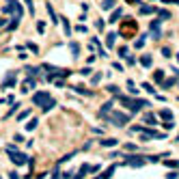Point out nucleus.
<instances>
[{"instance_id": "nucleus-34", "label": "nucleus", "mask_w": 179, "mask_h": 179, "mask_svg": "<svg viewBox=\"0 0 179 179\" xmlns=\"http://www.w3.org/2000/svg\"><path fill=\"white\" fill-rule=\"evenodd\" d=\"M145 37H147V35H142V37H140V39H138L136 43H134V47H136V50H140V47L145 45Z\"/></svg>"}, {"instance_id": "nucleus-45", "label": "nucleus", "mask_w": 179, "mask_h": 179, "mask_svg": "<svg viewBox=\"0 0 179 179\" xmlns=\"http://www.w3.org/2000/svg\"><path fill=\"white\" fill-rule=\"evenodd\" d=\"M50 179H61V173H58V166L54 168V173H52V177H50Z\"/></svg>"}, {"instance_id": "nucleus-20", "label": "nucleus", "mask_w": 179, "mask_h": 179, "mask_svg": "<svg viewBox=\"0 0 179 179\" xmlns=\"http://www.w3.org/2000/svg\"><path fill=\"white\" fill-rule=\"evenodd\" d=\"M153 80H156L158 84H162L164 82V71L162 69H156V71H153Z\"/></svg>"}, {"instance_id": "nucleus-41", "label": "nucleus", "mask_w": 179, "mask_h": 179, "mask_svg": "<svg viewBox=\"0 0 179 179\" xmlns=\"http://www.w3.org/2000/svg\"><path fill=\"white\" fill-rule=\"evenodd\" d=\"M24 2H26V5H28V11H30V13L35 15V7H33V0H24Z\"/></svg>"}, {"instance_id": "nucleus-33", "label": "nucleus", "mask_w": 179, "mask_h": 179, "mask_svg": "<svg viewBox=\"0 0 179 179\" xmlns=\"http://www.w3.org/2000/svg\"><path fill=\"white\" fill-rule=\"evenodd\" d=\"M91 71H93L91 67H82V69H80V75H82V78H86V75H91Z\"/></svg>"}, {"instance_id": "nucleus-6", "label": "nucleus", "mask_w": 179, "mask_h": 179, "mask_svg": "<svg viewBox=\"0 0 179 179\" xmlns=\"http://www.w3.org/2000/svg\"><path fill=\"white\" fill-rule=\"evenodd\" d=\"M160 24H162V19H153V22H151V26H149V28H151V39H156V41L162 37V28H160Z\"/></svg>"}, {"instance_id": "nucleus-54", "label": "nucleus", "mask_w": 179, "mask_h": 179, "mask_svg": "<svg viewBox=\"0 0 179 179\" xmlns=\"http://www.w3.org/2000/svg\"><path fill=\"white\" fill-rule=\"evenodd\" d=\"M173 73H175V75H177V78H179V69H173Z\"/></svg>"}, {"instance_id": "nucleus-11", "label": "nucleus", "mask_w": 179, "mask_h": 179, "mask_svg": "<svg viewBox=\"0 0 179 179\" xmlns=\"http://www.w3.org/2000/svg\"><path fill=\"white\" fill-rule=\"evenodd\" d=\"M121 17H123V9L119 7V9H114V11H112V15H110V19H108V22H110V24H117Z\"/></svg>"}, {"instance_id": "nucleus-23", "label": "nucleus", "mask_w": 179, "mask_h": 179, "mask_svg": "<svg viewBox=\"0 0 179 179\" xmlns=\"http://www.w3.org/2000/svg\"><path fill=\"white\" fill-rule=\"evenodd\" d=\"M114 2H117V0H104V2H101V11H110V9H114Z\"/></svg>"}, {"instance_id": "nucleus-1", "label": "nucleus", "mask_w": 179, "mask_h": 179, "mask_svg": "<svg viewBox=\"0 0 179 179\" xmlns=\"http://www.w3.org/2000/svg\"><path fill=\"white\" fill-rule=\"evenodd\" d=\"M101 119H104L106 123H112L114 127H125L127 123H130V119H132V112H119V110H114V112L104 114Z\"/></svg>"}, {"instance_id": "nucleus-14", "label": "nucleus", "mask_w": 179, "mask_h": 179, "mask_svg": "<svg viewBox=\"0 0 179 179\" xmlns=\"http://www.w3.org/2000/svg\"><path fill=\"white\" fill-rule=\"evenodd\" d=\"M35 86H37V82L33 80V75H30V78H28L26 82H24V89H22V93H28V91H33Z\"/></svg>"}, {"instance_id": "nucleus-4", "label": "nucleus", "mask_w": 179, "mask_h": 179, "mask_svg": "<svg viewBox=\"0 0 179 179\" xmlns=\"http://www.w3.org/2000/svg\"><path fill=\"white\" fill-rule=\"evenodd\" d=\"M15 82H17V71H9L7 78H5V82L0 84V89H13Z\"/></svg>"}, {"instance_id": "nucleus-32", "label": "nucleus", "mask_w": 179, "mask_h": 179, "mask_svg": "<svg viewBox=\"0 0 179 179\" xmlns=\"http://www.w3.org/2000/svg\"><path fill=\"white\" fill-rule=\"evenodd\" d=\"M142 89H145L147 93H156V89H153V84H151V82H142Z\"/></svg>"}, {"instance_id": "nucleus-36", "label": "nucleus", "mask_w": 179, "mask_h": 179, "mask_svg": "<svg viewBox=\"0 0 179 179\" xmlns=\"http://www.w3.org/2000/svg\"><path fill=\"white\" fill-rule=\"evenodd\" d=\"M164 164H166L168 168H177V166H179V162H177V160H166Z\"/></svg>"}, {"instance_id": "nucleus-17", "label": "nucleus", "mask_w": 179, "mask_h": 179, "mask_svg": "<svg viewBox=\"0 0 179 179\" xmlns=\"http://www.w3.org/2000/svg\"><path fill=\"white\" fill-rule=\"evenodd\" d=\"M54 106H56V99H52V97H50V99L45 101V104H43L41 108H43V112H50V110H52Z\"/></svg>"}, {"instance_id": "nucleus-22", "label": "nucleus", "mask_w": 179, "mask_h": 179, "mask_svg": "<svg viewBox=\"0 0 179 179\" xmlns=\"http://www.w3.org/2000/svg\"><path fill=\"white\" fill-rule=\"evenodd\" d=\"M73 91H75V93H80V95H86V97L95 95L93 91H89V89H84V86H73Z\"/></svg>"}, {"instance_id": "nucleus-37", "label": "nucleus", "mask_w": 179, "mask_h": 179, "mask_svg": "<svg viewBox=\"0 0 179 179\" xmlns=\"http://www.w3.org/2000/svg\"><path fill=\"white\" fill-rule=\"evenodd\" d=\"M162 56H164V58H170V56H173L170 47H162Z\"/></svg>"}, {"instance_id": "nucleus-43", "label": "nucleus", "mask_w": 179, "mask_h": 179, "mask_svg": "<svg viewBox=\"0 0 179 179\" xmlns=\"http://www.w3.org/2000/svg\"><path fill=\"white\" fill-rule=\"evenodd\" d=\"M164 127H166V130H173V127H175V121H173V119H170V121H166V123H164Z\"/></svg>"}, {"instance_id": "nucleus-27", "label": "nucleus", "mask_w": 179, "mask_h": 179, "mask_svg": "<svg viewBox=\"0 0 179 179\" xmlns=\"http://www.w3.org/2000/svg\"><path fill=\"white\" fill-rule=\"evenodd\" d=\"M158 114H160V117H162V119H166V121H170V119H173V112H170V110H168V108H162V110H160V112H158Z\"/></svg>"}, {"instance_id": "nucleus-46", "label": "nucleus", "mask_w": 179, "mask_h": 179, "mask_svg": "<svg viewBox=\"0 0 179 179\" xmlns=\"http://www.w3.org/2000/svg\"><path fill=\"white\" fill-rule=\"evenodd\" d=\"M179 177V173H175V170H170L168 175H166V179H177Z\"/></svg>"}, {"instance_id": "nucleus-31", "label": "nucleus", "mask_w": 179, "mask_h": 179, "mask_svg": "<svg viewBox=\"0 0 179 179\" xmlns=\"http://www.w3.org/2000/svg\"><path fill=\"white\" fill-rule=\"evenodd\" d=\"M26 47L30 50V52H35V54H39V45H37V43H33V41H28V43H26Z\"/></svg>"}, {"instance_id": "nucleus-13", "label": "nucleus", "mask_w": 179, "mask_h": 179, "mask_svg": "<svg viewBox=\"0 0 179 179\" xmlns=\"http://www.w3.org/2000/svg\"><path fill=\"white\" fill-rule=\"evenodd\" d=\"M45 11H47V15H50V17H52V24H58V22H61V17H58V15L54 13L52 5H45Z\"/></svg>"}, {"instance_id": "nucleus-40", "label": "nucleus", "mask_w": 179, "mask_h": 179, "mask_svg": "<svg viewBox=\"0 0 179 179\" xmlns=\"http://www.w3.org/2000/svg\"><path fill=\"white\" fill-rule=\"evenodd\" d=\"M28 114H30V110H24V112H19V114H17V121H24Z\"/></svg>"}, {"instance_id": "nucleus-28", "label": "nucleus", "mask_w": 179, "mask_h": 179, "mask_svg": "<svg viewBox=\"0 0 179 179\" xmlns=\"http://www.w3.org/2000/svg\"><path fill=\"white\" fill-rule=\"evenodd\" d=\"M37 125H39V119H30V121L26 123V130L33 132V130H37Z\"/></svg>"}, {"instance_id": "nucleus-55", "label": "nucleus", "mask_w": 179, "mask_h": 179, "mask_svg": "<svg viewBox=\"0 0 179 179\" xmlns=\"http://www.w3.org/2000/svg\"><path fill=\"white\" fill-rule=\"evenodd\" d=\"M175 140H177V142H179V134H177V138H175Z\"/></svg>"}, {"instance_id": "nucleus-51", "label": "nucleus", "mask_w": 179, "mask_h": 179, "mask_svg": "<svg viewBox=\"0 0 179 179\" xmlns=\"http://www.w3.org/2000/svg\"><path fill=\"white\" fill-rule=\"evenodd\" d=\"M7 24H9V22H7L5 17H0V28H5V26H7Z\"/></svg>"}, {"instance_id": "nucleus-48", "label": "nucleus", "mask_w": 179, "mask_h": 179, "mask_svg": "<svg viewBox=\"0 0 179 179\" xmlns=\"http://www.w3.org/2000/svg\"><path fill=\"white\" fill-rule=\"evenodd\" d=\"M125 149H127V151H138V147L132 145V142H130V145H125Z\"/></svg>"}, {"instance_id": "nucleus-26", "label": "nucleus", "mask_w": 179, "mask_h": 179, "mask_svg": "<svg viewBox=\"0 0 179 179\" xmlns=\"http://www.w3.org/2000/svg\"><path fill=\"white\" fill-rule=\"evenodd\" d=\"M39 71H41V67H30V65L26 67V73H28V75H33V78H37Z\"/></svg>"}, {"instance_id": "nucleus-29", "label": "nucleus", "mask_w": 179, "mask_h": 179, "mask_svg": "<svg viewBox=\"0 0 179 179\" xmlns=\"http://www.w3.org/2000/svg\"><path fill=\"white\" fill-rule=\"evenodd\" d=\"M127 91H130V95H136V93H138V89H136L134 80H127Z\"/></svg>"}, {"instance_id": "nucleus-56", "label": "nucleus", "mask_w": 179, "mask_h": 179, "mask_svg": "<svg viewBox=\"0 0 179 179\" xmlns=\"http://www.w3.org/2000/svg\"><path fill=\"white\" fill-rule=\"evenodd\" d=\"M95 179H99V177H95Z\"/></svg>"}, {"instance_id": "nucleus-5", "label": "nucleus", "mask_w": 179, "mask_h": 179, "mask_svg": "<svg viewBox=\"0 0 179 179\" xmlns=\"http://www.w3.org/2000/svg\"><path fill=\"white\" fill-rule=\"evenodd\" d=\"M47 99H50V93H47V91H37V93L33 95V104H35V106H43Z\"/></svg>"}, {"instance_id": "nucleus-3", "label": "nucleus", "mask_w": 179, "mask_h": 179, "mask_svg": "<svg viewBox=\"0 0 179 179\" xmlns=\"http://www.w3.org/2000/svg\"><path fill=\"white\" fill-rule=\"evenodd\" d=\"M123 158H125V164H130V166H134V168H140V166L147 164V158L138 156V153H136V156H134V153H132V156H123Z\"/></svg>"}, {"instance_id": "nucleus-12", "label": "nucleus", "mask_w": 179, "mask_h": 179, "mask_svg": "<svg viewBox=\"0 0 179 179\" xmlns=\"http://www.w3.org/2000/svg\"><path fill=\"white\" fill-rule=\"evenodd\" d=\"M140 65H142L145 69H149V67L153 65V58H151V54H142V56H140Z\"/></svg>"}, {"instance_id": "nucleus-53", "label": "nucleus", "mask_w": 179, "mask_h": 179, "mask_svg": "<svg viewBox=\"0 0 179 179\" xmlns=\"http://www.w3.org/2000/svg\"><path fill=\"white\" fill-rule=\"evenodd\" d=\"M127 2H130V5H138V2H140V0H127Z\"/></svg>"}, {"instance_id": "nucleus-21", "label": "nucleus", "mask_w": 179, "mask_h": 179, "mask_svg": "<svg viewBox=\"0 0 179 179\" xmlns=\"http://www.w3.org/2000/svg\"><path fill=\"white\" fill-rule=\"evenodd\" d=\"M117 37H119L117 33H108V35H106V43H108V47H112V45L117 43Z\"/></svg>"}, {"instance_id": "nucleus-35", "label": "nucleus", "mask_w": 179, "mask_h": 179, "mask_svg": "<svg viewBox=\"0 0 179 179\" xmlns=\"http://www.w3.org/2000/svg\"><path fill=\"white\" fill-rule=\"evenodd\" d=\"M108 93H112V95H119V86H114V84H108V89H106Z\"/></svg>"}, {"instance_id": "nucleus-24", "label": "nucleus", "mask_w": 179, "mask_h": 179, "mask_svg": "<svg viewBox=\"0 0 179 179\" xmlns=\"http://www.w3.org/2000/svg\"><path fill=\"white\" fill-rule=\"evenodd\" d=\"M156 15H158L162 22H164V19H170V13H168V11H164V9H156Z\"/></svg>"}, {"instance_id": "nucleus-52", "label": "nucleus", "mask_w": 179, "mask_h": 179, "mask_svg": "<svg viewBox=\"0 0 179 179\" xmlns=\"http://www.w3.org/2000/svg\"><path fill=\"white\" fill-rule=\"evenodd\" d=\"M112 67H114V69H117V71H123V65H121V63H114V65H112Z\"/></svg>"}, {"instance_id": "nucleus-38", "label": "nucleus", "mask_w": 179, "mask_h": 179, "mask_svg": "<svg viewBox=\"0 0 179 179\" xmlns=\"http://www.w3.org/2000/svg\"><path fill=\"white\" fill-rule=\"evenodd\" d=\"M125 61H127V65H136V56H132V54H127Z\"/></svg>"}, {"instance_id": "nucleus-25", "label": "nucleus", "mask_w": 179, "mask_h": 179, "mask_svg": "<svg viewBox=\"0 0 179 179\" xmlns=\"http://www.w3.org/2000/svg\"><path fill=\"white\" fill-rule=\"evenodd\" d=\"M175 84H177V80H175V78H168V80H164V82H162V89H164V91H168V89H173Z\"/></svg>"}, {"instance_id": "nucleus-7", "label": "nucleus", "mask_w": 179, "mask_h": 179, "mask_svg": "<svg viewBox=\"0 0 179 179\" xmlns=\"http://www.w3.org/2000/svg\"><path fill=\"white\" fill-rule=\"evenodd\" d=\"M142 123L149 125V127H153V125H158V117L153 114V112H147V114L142 117Z\"/></svg>"}, {"instance_id": "nucleus-49", "label": "nucleus", "mask_w": 179, "mask_h": 179, "mask_svg": "<svg viewBox=\"0 0 179 179\" xmlns=\"http://www.w3.org/2000/svg\"><path fill=\"white\" fill-rule=\"evenodd\" d=\"M9 179H19V175H17L15 170H11V173H9Z\"/></svg>"}, {"instance_id": "nucleus-30", "label": "nucleus", "mask_w": 179, "mask_h": 179, "mask_svg": "<svg viewBox=\"0 0 179 179\" xmlns=\"http://www.w3.org/2000/svg\"><path fill=\"white\" fill-rule=\"evenodd\" d=\"M63 19V28H65V35H71V26H69V19L67 17H61Z\"/></svg>"}, {"instance_id": "nucleus-42", "label": "nucleus", "mask_w": 179, "mask_h": 179, "mask_svg": "<svg viewBox=\"0 0 179 179\" xmlns=\"http://www.w3.org/2000/svg\"><path fill=\"white\" fill-rule=\"evenodd\" d=\"M99 80H101V73H95V75H93V78H91V82H93V84H97Z\"/></svg>"}, {"instance_id": "nucleus-18", "label": "nucleus", "mask_w": 179, "mask_h": 179, "mask_svg": "<svg viewBox=\"0 0 179 179\" xmlns=\"http://www.w3.org/2000/svg\"><path fill=\"white\" fill-rule=\"evenodd\" d=\"M138 13H140V15H149V13H156V7H149V5H142V7L138 9Z\"/></svg>"}, {"instance_id": "nucleus-19", "label": "nucleus", "mask_w": 179, "mask_h": 179, "mask_svg": "<svg viewBox=\"0 0 179 179\" xmlns=\"http://www.w3.org/2000/svg\"><path fill=\"white\" fill-rule=\"evenodd\" d=\"M114 170H117V164H112V166H110L108 170H104V173H101V175H99V179H110Z\"/></svg>"}, {"instance_id": "nucleus-44", "label": "nucleus", "mask_w": 179, "mask_h": 179, "mask_svg": "<svg viewBox=\"0 0 179 179\" xmlns=\"http://www.w3.org/2000/svg\"><path fill=\"white\" fill-rule=\"evenodd\" d=\"M95 26H97V30H104V26H106V24L101 22V19H97V22H95Z\"/></svg>"}, {"instance_id": "nucleus-2", "label": "nucleus", "mask_w": 179, "mask_h": 179, "mask_svg": "<svg viewBox=\"0 0 179 179\" xmlns=\"http://www.w3.org/2000/svg\"><path fill=\"white\" fill-rule=\"evenodd\" d=\"M9 153V160L15 164V166H24L28 162V156L26 153H22V151H17V149H13V151H7Z\"/></svg>"}, {"instance_id": "nucleus-50", "label": "nucleus", "mask_w": 179, "mask_h": 179, "mask_svg": "<svg viewBox=\"0 0 179 179\" xmlns=\"http://www.w3.org/2000/svg\"><path fill=\"white\" fill-rule=\"evenodd\" d=\"M75 30H78V33H86V26H84V24H80V26L75 28Z\"/></svg>"}, {"instance_id": "nucleus-9", "label": "nucleus", "mask_w": 179, "mask_h": 179, "mask_svg": "<svg viewBox=\"0 0 179 179\" xmlns=\"http://www.w3.org/2000/svg\"><path fill=\"white\" fill-rule=\"evenodd\" d=\"M112 108H114V101H112V99H110V101H106V104H101V110H99V117H104V114L112 112Z\"/></svg>"}, {"instance_id": "nucleus-8", "label": "nucleus", "mask_w": 179, "mask_h": 179, "mask_svg": "<svg viewBox=\"0 0 179 179\" xmlns=\"http://www.w3.org/2000/svg\"><path fill=\"white\" fill-rule=\"evenodd\" d=\"M147 106H151V104H149V99H134V106H132V112H138L140 108H147Z\"/></svg>"}, {"instance_id": "nucleus-47", "label": "nucleus", "mask_w": 179, "mask_h": 179, "mask_svg": "<svg viewBox=\"0 0 179 179\" xmlns=\"http://www.w3.org/2000/svg\"><path fill=\"white\" fill-rule=\"evenodd\" d=\"M37 30H39V33L45 30V24H43V22H37Z\"/></svg>"}, {"instance_id": "nucleus-16", "label": "nucleus", "mask_w": 179, "mask_h": 179, "mask_svg": "<svg viewBox=\"0 0 179 179\" xmlns=\"http://www.w3.org/2000/svg\"><path fill=\"white\" fill-rule=\"evenodd\" d=\"M19 19H22L19 15H13V17H11V22L7 24V28H9V30H15V28L19 26Z\"/></svg>"}, {"instance_id": "nucleus-39", "label": "nucleus", "mask_w": 179, "mask_h": 179, "mask_svg": "<svg viewBox=\"0 0 179 179\" xmlns=\"http://www.w3.org/2000/svg\"><path fill=\"white\" fill-rule=\"evenodd\" d=\"M119 56H121V58H125V56H127V45L119 47Z\"/></svg>"}, {"instance_id": "nucleus-10", "label": "nucleus", "mask_w": 179, "mask_h": 179, "mask_svg": "<svg viewBox=\"0 0 179 179\" xmlns=\"http://www.w3.org/2000/svg\"><path fill=\"white\" fill-rule=\"evenodd\" d=\"M69 50H71V56H73V58L80 56V43H78V41H69Z\"/></svg>"}, {"instance_id": "nucleus-15", "label": "nucleus", "mask_w": 179, "mask_h": 179, "mask_svg": "<svg viewBox=\"0 0 179 179\" xmlns=\"http://www.w3.org/2000/svg\"><path fill=\"white\" fill-rule=\"evenodd\" d=\"M99 145L110 149V147H117V145H119V140H117V138H104V140H99Z\"/></svg>"}]
</instances>
